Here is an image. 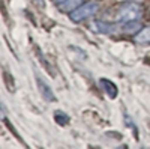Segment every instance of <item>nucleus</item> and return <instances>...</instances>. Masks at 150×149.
<instances>
[{
    "label": "nucleus",
    "instance_id": "obj_6",
    "mask_svg": "<svg viewBox=\"0 0 150 149\" xmlns=\"http://www.w3.org/2000/svg\"><path fill=\"white\" fill-rule=\"evenodd\" d=\"M135 41L138 44H150V26L141 29L138 33H135Z\"/></svg>",
    "mask_w": 150,
    "mask_h": 149
},
{
    "label": "nucleus",
    "instance_id": "obj_4",
    "mask_svg": "<svg viewBox=\"0 0 150 149\" xmlns=\"http://www.w3.org/2000/svg\"><path fill=\"white\" fill-rule=\"evenodd\" d=\"M92 30L98 32V33H116V27L114 24H108V23H102V21H95L92 23Z\"/></svg>",
    "mask_w": 150,
    "mask_h": 149
},
{
    "label": "nucleus",
    "instance_id": "obj_3",
    "mask_svg": "<svg viewBox=\"0 0 150 149\" xmlns=\"http://www.w3.org/2000/svg\"><path fill=\"white\" fill-rule=\"evenodd\" d=\"M56 3V6L60 11H65V12H72L74 9H77L78 6L83 5L84 0H53Z\"/></svg>",
    "mask_w": 150,
    "mask_h": 149
},
{
    "label": "nucleus",
    "instance_id": "obj_8",
    "mask_svg": "<svg viewBox=\"0 0 150 149\" xmlns=\"http://www.w3.org/2000/svg\"><path fill=\"white\" fill-rule=\"evenodd\" d=\"M137 30H141L140 29V23H137V21L126 23V27H125V32L126 33H135Z\"/></svg>",
    "mask_w": 150,
    "mask_h": 149
},
{
    "label": "nucleus",
    "instance_id": "obj_5",
    "mask_svg": "<svg viewBox=\"0 0 150 149\" xmlns=\"http://www.w3.org/2000/svg\"><path fill=\"white\" fill-rule=\"evenodd\" d=\"M36 81H38V88H39V92L42 93V96L47 99V101H56L54 93H53L51 89H50L48 86H47V83H45L42 78H39V77L36 78Z\"/></svg>",
    "mask_w": 150,
    "mask_h": 149
},
{
    "label": "nucleus",
    "instance_id": "obj_1",
    "mask_svg": "<svg viewBox=\"0 0 150 149\" xmlns=\"http://www.w3.org/2000/svg\"><path fill=\"white\" fill-rule=\"evenodd\" d=\"M143 14V8L141 5L135 3V2H128L120 6L116 15V21L119 23H131V21H138Z\"/></svg>",
    "mask_w": 150,
    "mask_h": 149
},
{
    "label": "nucleus",
    "instance_id": "obj_2",
    "mask_svg": "<svg viewBox=\"0 0 150 149\" xmlns=\"http://www.w3.org/2000/svg\"><path fill=\"white\" fill-rule=\"evenodd\" d=\"M96 12H98V3L96 2H87L71 12V20L75 23H80V21H84L87 18L93 17Z\"/></svg>",
    "mask_w": 150,
    "mask_h": 149
},
{
    "label": "nucleus",
    "instance_id": "obj_9",
    "mask_svg": "<svg viewBox=\"0 0 150 149\" xmlns=\"http://www.w3.org/2000/svg\"><path fill=\"white\" fill-rule=\"evenodd\" d=\"M54 118H56V120H57L59 123H62V125H65V123L69 122V116L65 115L63 111H57V113L54 115Z\"/></svg>",
    "mask_w": 150,
    "mask_h": 149
},
{
    "label": "nucleus",
    "instance_id": "obj_7",
    "mask_svg": "<svg viewBox=\"0 0 150 149\" xmlns=\"http://www.w3.org/2000/svg\"><path fill=\"white\" fill-rule=\"evenodd\" d=\"M101 84H102L104 91L107 92L108 98H116V96H117V88L114 86V83H111V81L107 80V78H102V80H101Z\"/></svg>",
    "mask_w": 150,
    "mask_h": 149
}]
</instances>
